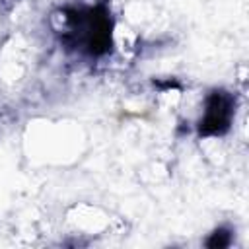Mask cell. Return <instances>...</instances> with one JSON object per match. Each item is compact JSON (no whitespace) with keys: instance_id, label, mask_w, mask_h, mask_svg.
<instances>
[{"instance_id":"6da1fadb","label":"cell","mask_w":249,"mask_h":249,"mask_svg":"<svg viewBox=\"0 0 249 249\" xmlns=\"http://www.w3.org/2000/svg\"><path fill=\"white\" fill-rule=\"evenodd\" d=\"M231 119V99L222 93L216 91L204 107V115L200 119V132L204 134H220L228 128Z\"/></svg>"}]
</instances>
